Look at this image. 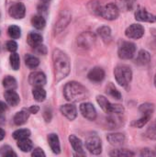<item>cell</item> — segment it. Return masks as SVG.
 <instances>
[{
  "mask_svg": "<svg viewBox=\"0 0 156 157\" xmlns=\"http://www.w3.org/2000/svg\"><path fill=\"white\" fill-rule=\"evenodd\" d=\"M52 61L55 80L59 82L69 75L71 70L70 60L65 52L59 49H56L53 51L52 53Z\"/></svg>",
  "mask_w": 156,
  "mask_h": 157,
  "instance_id": "cell-1",
  "label": "cell"
},
{
  "mask_svg": "<svg viewBox=\"0 0 156 157\" xmlns=\"http://www.w3.org/2000/svg\"><path fill=\"white\" fill-rule=\"evenodd\" d=\"M63 95L66 100L70 102H79L89 97L88 90L78 82H69L63 87Z\"/></svg>",
  "mask_w": 156,
  "mask_h": 157,
  "instance_id": "cell-2",
  "label": "cell"
},
{
  "mask_svg": "<svg viewBox=\"0 0 156 157\" xmlns=\"http://www.w3.org/2000/svg\"><path fill=\"white\" fill-rule=\"evenodd\" d=\"M114 76L120 86L127 87L132 79V71L130 66L120 64L114 69Z\"/></svg>",
  "mask_w": 156,
  "mask_h": 157,
  "instance_id": "cell-3",
  "label": "cell"
},
{
  "mask_svg": "<svg viewBox=\"0 0 156 157\" xmlns=\"http://www.w3.org/2000/svg\"><path fill=\"white\" fill-rule=\"evenodd\" d=\"M97 102L100 106V108L108 115L109 114H120V115H121L124 112V108L122 105L112 104L104 96H97Z\"/></svg>",
  "mask_w": 156,
  "mask_h": 157,
  "instance_id": "cell-4",
  "label": "cell"
},
{
  "mask_svg": "<svg viewBox=\"0 0 156 157\" xmlns=\"http://www.w3.org/2000/svg\"><path fill=\"white\" fill-rule=\"evenodd\" d=\"M136 52V46L134 43L130 41H122L119 47L118 54L119 57L122 60H130L131 59Z\"/></svg>",
  "mask_w": 156,
  "mask_h": 157,
  "instance_id": "cell-5",
  "label": "cell"
},
{
  "mask_svg": "<svg viewBox=\"0 0 156 157\" xmlns=\"http://www.w3.org/2000/svg\"><path fill=\"white\" fill-rule=\"evenodd\" d=\"M96 35L90 31L83 32L77 37V45L81 49H90L96 42Z\"/></svg>",
  "mask_w": 156,
  "mask_h": 157,
  "instance_id": "cell-6",
  "label": "cell"
},
{
  "mask_svg": "<svg viewBox=\"0 0 156 157\" xmlns=\"http://www.w3.org/2000/svg\"><path fill=\"white\" fill-rule=\"evenodd\" d=\"M86 149L93 155H100L102 152V142L97 135H91L86 141Z\"/></svg>",
  "mask_w": 156,
  "mask_h": 157,
  "instance_id": "cell-7",
  "label": "cell"
},
{
  "mask_svg": "<svg viewBox=\"0 0 156 157\" xmlns=\"http://www.w3.org/2000/svg\"><path fill=\"white\" fill-rule=\"evenodd\" d=\"M100 16L108 20H115L120 16V9L114 3H109L101 8Z\"/></svg>",
  "mask_w": 156,
  "mask_h": 157,
  "instance_id": "cell-8",
  "label": "cell"
},
{
  "mask_svg": "<svg viewBox=\"0 0 156 157\" xmlns=\"http://www.w3.org/2000/svg\"><path fill=\"white\" fill-rule=\"evenodd\" d=\"M125 35L129 39L139 40L144 35V28L140 24H131L126 29Z\"/></svg>",
  "mask_w": 156,
  "mask_h": 157,
  "instance_id": "cell-9",
  "label": "cell"
},
{
  "mask_svg": "<svg viewBox=\"0 0 156 157\" xmlns=\"http://www.w3.org/2000/svg\"><path fill=\"white\" fill-rule=\"evenodd\" d=\"M135 19L141 22H149V23H154L156 22V16L149 13L145 8L143 7H138L135 11Z\"/></svg>",
  "mask_w": 156,
  "mask_h": 157,
  "instance_id": "cell-10",
  "label": "cell"
},
{
  "mask_svg": "<svg viewBox=\"0 0 156 157\" xmlns=\"http://www.w3.org/2000/svg\"><path fill=\"white\" fill-rule=\"evenodd\" d=\"M70 21H71V14L68 11H64V12L63 11L58 18V21L55 24V27H54L55 33L62 32L67 27Z\"/></svg>",
  "mask_w": 156,
  "mask_h": 157,
  "instance_id": "cell-11",
  "label": "cell"
},
{
  "mask_svg": "<svg viewBox=\"0 0 156 157\" xmlns=\"http://www.w3.org/2000/svg\"><path fill=\"white\" fill-rule=\"evenodd\" d=\"M80 112L82 115L89 120V121H95L97 118V110L95 107L91 103H83L80 105Z\"/></svg>",
  "mask_w": 156,
  "mask_h": 157,
  "instance_id": "cell-12",
  "label": "cell"
},
{
  "mask_svg": "<svg viewBox=\"0 0 156 157\" xmlns=\"http://www.w3.org/2000/svg\"><path fill=\"white\" fill-rule=\"evenodd\" d=\"M9 15L16 18V19H21L25 17L26 14V8L25 6L20 3V2H17L15 4H13L10 8H9Z\"/></svg>",
  "mask_w": 156,
  "mask_h": 157,
  "instance_id": "cell-13",
  "label": "cell"
},
{
  "mask_svg": "<svg viewBox=\"0 0 156 157\" xmlns=\"http://www.w3.org/2000/svg\"><path fill=\"white\" fill-rule=\"evenodd\" d=\"M29 83L33 86H43L46 84V76L42 72H33L29 76Z\"/></svg>",
  "mask_w": 156,
  "mask_h": 157,
  "instance_id": "cell-14",
  "label": "cell"
},
{
  "mask_svg": "<svg viewBox=\"0 0 156 157\" xmlns=\"http://www.w3.org/2000/svg\"><path fill=\"white\" fill-rule=\"evenodd\" d=\"M108 142L112 145L116 147L122 146L126 142V137L123 133L120 132H115V133H109L107 135Z\"/></svg>",
  "mask_w": 156,
  "mask_h": 157,
  "instance_id": "cell-15",
  "label": "cell"
},
{
  "mask_svg": "<svg viewBox=\"0 0 156 157\" xmlns=\"http://www.w3.org/2000/svg\"><path fill=\"white\" fill-rule=\"evenodd\" d=\"M88 79L94 83H100L105 78V71L101 67H94L87 75Z\"/></svg>",
  "mask_w": 156,
  "mask_h": 157,
  "instance_id": "cell-16",
  "label": "cell"
},
{
  "mask_svg": "<svg viewBox=\"0 0 156 157\" xmlns=\"http://www.w3.org/2000/svg\"><path fill=\"white\" fill-rule=\"evenodd\" d=\"M60 110L63 113V115H64L70 121H74L77 116V109H76L75 106L73 105V104L63 105L61 107Z\"/></svg>",
  "mask_w": 156,
  "mask_h": 157,
  "instance_id": "cell-17",
  "label": "cell"
},
{
  "mask_svg": "<svg viewBox=\"0 0 156 157\" xmlns=\"http://www.w3.org/2000/svg\"><path fill=\"white\" fill-rule=\"evenodd\" d=\"M4 98H5L6 103L12 107L17 106L20 101L19 96L14 90H6L4 94Z\"/></svg>",
  "mask_w": 156,
  "mask_h": 157,
  "instance_id": "cell-18",
  "label": "cell"
},
{
  "mask_svg": "<svg viewBox=\"0 0 156 157\" xmlns=\"http://www.w3.org/2000/svg\"><path fill=\"white\" fill-rule=\"evenodd\" d=\"M69 141H70V144H71L73 149L78 154V155H86L84 149H83V143L79 138H77L75 135H71L69 137Z\"/></svg>",
  "mask_w": 156,
  "mask_h": 157,
  "instance_id": "cell-19",
  "label": "cell"
},
{
  "mask_svg": "<svg viewBox=\"0 0 156 157\" xmlns=\"http://www.w3.org/2000/svg\"><path fill=\"white\" fill-rule=\"evenodd\" d=\"M150 61H151V55L149 52H147L146 50H141L138 52L135 63L139 65H147L149 64Z\"/></svg>",
  "mask_w": 156,
  "mask_h": 157,
  "instance_id": "cell-20",
  "label": "cell"
},
{
  "mask_svg": "<svg viewBox=\"0 0 156 157\" xmlns=\"http://www.w3.org/2000/svg\"><path fill=\"white\" fill-rule=\"evenodd\" d=\"M48 142H49V145L51 149V151L58 155L61 152V147H60V142H59V138L56 134L51 133L48 136Z\"/></svg>",
  "mask_w": 156,
  "mask_h": 157,
  "instance_id": "cell-21",
  "label": "cell"
},
{
  "mask_svg": "<svg viewBox=\"0 0 156 157\" xmlns=\"http://www.w3.org/2000/svg\"><path fill=\"white\" fill-rule=\"evenodd\" d=\"M29 117V110H21L14 116L13 121H14V123L16 125L19 126V125L25 124L27 122Z\"/></svg>",
  "mask_w": 156,
  "mask_h": 157,
  "instance_id": "cell-22",
  "label": "cell"
},
{
  "mask_svg": "<svg viewBox=\"0 0 156 157\" xmlns=\"http://www.w3.org/2000/svg\"><path fill=\"white\" fill-rule=\"evenodd\" d=\"M97 34L104 42L108 43L111 40V29L108 26H102L97 29Z\"/></svg>",
  "mask_w": 156,
  "mask_h": 157,
  "instance_id": "cell-23",
  "label": "cell"
},
{
  "mask_svg": "<svg viewBox=\"0 0 156 157\" xmlns=\"http://www.w3.org/2000/svg\"><path fill=\"white\" fill-rule=\"evenodd\" d=\"M28 43L29 46L36 48L42 43V36L36 32H31L28 36Z\"/></svg>",
  "mask_w": 156,
  "mask_h": 157,
  "instance_id": "cell-24",
  "label": "cell"
},
{
  "mask_svg": "<svg viewBox=\"0 0 156 157\" xmlns=\"http://www.w3.org/2000/svg\"><path fill=\"white\" fill-rule=\"evenodd\" d=\"M107 121L108 126L110 127L109 129H119L122 124L120 114H109Z\"/></svg>",
  "mask_w": 156,
  "mask_h": 157,
  "instance_id": "cell-25",
  "label": "cell"
},
{
  "mask_svg": "<svg viewBox=\"0 0 156 157\" xmlns=\"http://www.w3.org/2000/svg\"><path fill=\"white\" fill-rule=\"evenodd\" d=\"M17 147L24 153H28L32 150L33 144L29 138H24L21 140H18L17 142Z\"/></svg>",
  "mask_w": 156,
  "mask_h": 157,
  "instance_id": "cell-26",
  "label": "cell"
},
{
  "mask_svg": "<svg viewBox=\"0 0 156 157\" xmlns=\"http://www.w3.org/2000/svg\"><path fill=\"white\" fill-rule=\"evenodd\" d=\"M32 95L34 99L38 102H42L46 98V91L42 88V86H34Z\"/></svg>",
  "mask_w": 156,
  "mask_h": 157,
  "instance_id": "cell-27",
  "label": "cell"
},
{
  "mask_svg": "<svg viewBox=\"0 0 156 157\" xmlns=\"http://www.w3.org/2000/svg\"><path fill=\"white\" fill-rule=\"evenodd\" d=\"M24 60H25L26 65L30 69H35L40 64V60L36 56L31 55V54H26L24 57Z\"/></svg>",
  "mask_w": 156,
  "mask_h": 157,
  "instance_id": "cell-28",
  "label": "cell"
},
{
  "mask_svg": "<svg viewBox=\"0 0 156 157\" xmlns=\"http://www.w3.org/2000/svg\"><path fill=\"white\" fill-rule=\"evenodd\" d=\"M142 115H143V116H142L141 119H139V120H137V121H134L131 123V126H132V127L141 129V128L144 127V126L149 122V121H150L151 118H152V115H147V114H142Z\"/></svg>",
  "mask_w": 156,
  "mask_h": 157,
  "instance_id": "cell-29",
  "label": "cell"
},
{
  "mask_svg": "<svg viewBox=\"0 0 156 157\" xmlns=\"http://www.w3.org/2000/svg\"><path fill=\"white\" fill-rule=\"evenodd\" d=\"M31 24L37 29H42L45 27V25H46V21H45V19H44V17L42 16L37 15V16H34L32 17Z\"/></svg>",
  "mask_w": 156,
  "mask_h": 157,
  "instance_id": "cell-30",
  "label": "cell"
},
{
  "mask_svg": "<svg viewBox=\"0 0 156 157\" xmlns=\"http://www.w3.org/2000/svg\"><path fill=\"white\" fill-rule=\"evenodd\" d=\"M3 86L7 90H14L17 87V81L14 77L7 75L3 79Z\"/></svg>",
  "mask_w": 156,
  "mask_h": 157,
  "instance_id": "cell-31",
  "label": "cell"
},
{
  "mask_svg": "<svg viewBox=\"0 0 156 157\" xmlns=\"http://www.w3.org/2000/svg\"><path fill=\"white\" fill-rule=\"evenodd\" d=\"M110 156H125V157H130V156H134L135 154L130 150L127 149H115L112 152H110L109 154Z\"/></svg>",
  "mask_w": 156,
  "mask_h": 157,
  "instance_id": "cell-32",
  "label": "cell"
},
{
  "mask_svg": "<svg viewBox=\"0 0 156 157\" xmlns=\"http://www.w3.org/2000/svg\"><path fill=\"white\" fill-rule=\"evenodd\" d=\"M107 93L112 97L113 98L115 99H121L122 96L120 94V92L116 88V86L112 84V83H109L107 86Z\"/></svg>",
  "mask_w": 156,
  "mask_h": 157,
  "instance_id": "cell-33",
  "label": "cell"
},
{
  "mask_svg": "<svg viewBox=\"0 0 156 157\" xmlns=\"http://www.w3.org/2000/svg\"><path fill=\"white\" fill-rule=\"evenodd\" d=\"M87 7H88V10L94 14V15H97V16H100V13H101V5L99 4L98 1H91L89 2V4L87 5Z\"/></svg>",
  "mask_w": 156,
  "mask_h": 157,
  "instance_id": "cell-34",
  "label": "cell"
},
{
  "mask_svg": "<svg viewBox=\"0 0 156 157\" xmlns=\"http://www.w3.org/2000/svg\"><path fill=\"white\" fill-rule=\"evenodd\" d=\"M9 62H10V65L13 70L17 71L19 69L20 59H19V55L17 52H11L10 57H9Z\"/></svg>",
  "mask_w": 156,
  "mask_h": 157,
  "instance_id": "cell-35",
  "label": "cell"
},
{
  "mask_svg": "<svg viewBox=\"0 0 156 157\" xmlns=\"http://www.w3.org/2000/svg\"><path fill=\"white\" fill-rule=\"evenodd\" d=\"M29 136H30V132H29V130H27V129L17 130V131L14 132V133H13V138L17 141L24 139V138H29Z\"/></svg>",
  "mask_w": 156,
  "mask_h": 157,
  "instance_id": "cell-36",
  "label": "cell"
},
{
  "mask_svg": "<svg viewBox=\"0 0 156 157\" xmlns=\"http://www.w3.org/2000/svg\"><path fill=\"white\" fill-rule=\"evenodd\" d=\"M8 35L12 38V39H18L21 36V29L19 27L16 26V25H11L8 27Z\"/></svg>",
  "mask_w": 156,
  "mask_h": 157,
  "instance_id": "cell-37",
  "label": "cell"
},
{
  "mask_svg": "<svg viewBox=\"0 0 156 157\" xmlns=\"http://www.w3.org/2000/svg\"><path fill=\"white\" fill-rule=\"evenodd\" d=\"M139 110L142 114L153 115V113L154 111V104H151V103H144L140 106Z\"/></svg>",
  "mask_w": 156,
  "mask_h": 157,
  "instance_id": "cell-38",
  "label": "cell"
},
{
  "mask_svg": "<svg viewBox=\"0 0 156 157\" xmlns=\"http://www.w3.org/2000/svg\"><path fill=\"white\" fill-rule=\"evenodd\" d=\"M145 135H146L147 138L156 141V120H154L152 122V124L147 128Z\"/></svg>",
  "mask_w": 156,
  "mask_h": 157,
  "instance_id": "cell-39",
  "label": "cell"
},
{
  "mask_svg": "<svg viewBox=\"0 0 156 157\" xmlns=\"http://www.w3.org/2000/svg\"><path fill=\"white\" fill-rule=\"evenodd\" d=\"M120 7L124 10H131L135 3V0H116Z\"/></svg>",
  "mask_w": 156,
  "mask_h": 157,
  "instance_id": "cell-40",
  "label": "cell"
},
{
  "mask_svg": "<svg viewBox=\"0 0 156 157\" xmlns=\"http://www.w3.org/2000/svg\"><path fill=\"white\" fill-rule=\"evenodd\" d=\"M6 48L7 51H9L10 52H15L17 50V44L16 41L14 40H9L6 42Z\"/></svg>",
  "mask_w": 156,
  "mask_h": 157,
  "instance_id": "cell-41",
  "label": "cell"
},
{
  "mask_svg": "<svg viewBox=\"0 0 156 157\" xmlns=\"http://www.w3.org/2000/svg\"><path fill=\"white\" fill-rule=\"evenodd\" d=\"M2 155L3 156H7V157H11V156H17V154L8 146H5L3 148V151H2Z\"/></svg>",
  "mask_w": 156,
  "mask_h": 157,
  "instance_id": "cell-42",
  "label": "cell"
},
{
  "mask_svg": "<svg viewBox=\"0 0 156 157\" xmlns=\"http://www.w3.org/2000/svg\"><path fill=\"white\" fill-rule=\"evenodd\" d=\"M32 156L44 157L45 156V154H44V152H43L41 149H40V148H37V149H35V150L32 152Z\"/></svg>",
  "mask_w": 156,
  "mask_h": 157,
  "instance_id": "cell-43",
  "label": "cell"
},
{
  "mask_svg": "<svg viewBox=\"0 0 156 157\" xmlns=\"http://www.w3.org/2000/svg\"><path fill=\"white\" fill-rule=\"evenodd\" d=\"M34 49H36V52H38V53H40V54H46V52H47V50H46V47L44 46V45H39L38 47H36V48H34Z\"/></svg>",
  "mask_w": 156,
  "mask_h": 157,
  "instance_id": "cell-44",
  "label": "cell"
},
{
  "mask_svg": "<svg viewBox=\"0 0 156 157\" xmlns=\"http://www.w3.org/2000/svg\"><path fill=\"white\" fill-rule=\"evenodd\" d=\"M141 155L142 156H154L155 154L150 149H143L141 153Z\"/></svg>",
  "mask_w": 156,
  "mask_h": 157,
  "instance_id": "cell-45",
  "label": "cell"
},
{
  "mask_svg": "<svg viewBox=\"0 0 156 157\" xmlns=\"http://www.w3.org/2000/svg\"><path fill=\"white\" fill-rule=\"evenodd\" d=\"M29 111V113H32V114H36V113H38V111L40 110V108H39V106H31L29 109H28Z\"/></svg>",
  "mask_w": 156,
  "mask_h": 157,
  "instance_id": "cell-46",
  "label": "cell"
},
{
  "mask_svg": "<svg viewBox=\"0 0 156 157\" xmlns=\"http://www.w3.org/2000/svg\"><path fill=\"white\" fill-rule=\"evenodd\" d=\"M6 109V105L4 102L0 101V114L3 113Z\"/></svg>",
  "mask_w": 156,
  "mask_h": 157,
  "instance_id": "cell-47",
  "label": "cell"
},
{
  "mask_svg": "<svg viewBox=\"0 0 156 157\" xmlns=\"http://www.w3.org/2000/svg\"><path fill=\"white\" fill-rule=\"evenodd\" d=\"M5 135H6V132L4 130L0 129V141H2L4 138H5Z\"/></svg>",
  "mask_w": 156,
  "mask_h": 157,
  "instance_id": "cell-48",
  "label": "cell"
},
{
  "mask_svg": "<svg viewBox=\"0 0 156 157\" xmlns=\"http://www.w3.org/2000/svg\"><path fill=\"white\" fill-rule=\"evenodd\" d=\"M40 1H41V2H42L43 4H47V3H49V2H50L51 0H40Z\"/></svg>",
  "mask_w": 156,
  "mask_h": 157,
  "instance_id": "cell-49",
  "label": "cell"
},
{
  "mask_svg": "<svg viewBox=\"0 0 156 157\" xmlns=\"http://www.w3.org/2000/svg\"><path fill=\"white\" fill-rule=\"evenodd\" d=\"M4 121H5V119H4L2 116H0V123H3V122H4Z\"/></svg>",
  "mask_w": 156,
  "mask_h": 157,
  "instance_id": "cell-50",
  "label": "cell"
},
{
  "mask_svg": "<svg viewBox=\"0 0 156 157\" xmlns=\"http://www.w3.org/2000/svg\"><path fill=\"white\" fill-rule=\"evenodd\" d=\"M154 86H155V87H156V74H155V75H154Z\"/></svg>",
  "mask_w": 156,
  "mask_h": 157,
  "instance_id": "cell-51",
  "label": "cell"
}]
</instances>
